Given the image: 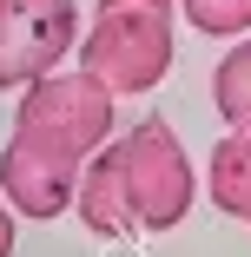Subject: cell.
Masks as SVG:
<instances>
[{
  "instance_id": "cell-2",
  "label": "cell",
  "mask_w": 251,
  "mask_h": 257,
  "mask_svg": "<svg viewBox=\"0 0 251 257\" xmlns=\"http://www.w3.org/2000/svg\"><path fill=\"white\" fill-rule=\"evenodd\" d=\"M172 7L179 0H93L79 66L113 92H152L172 66Z\"/></svg>"
},
{
  "instance_id": "cell-8",
  "label": "cell",
  "mask_w": 251,
  "mask_h": 257,
  "mask_svg": "<svg viewBox=\"0 0 251 257\" xmlns=\"http://www.w3.org/2000/svg\"><path fill=\"white\" fill-rule=\"evenodd\" d=\"M0 257H14V204L0 198Z\"/></svg>"
},
{
  "instance_id": "cell-6",
  "label": "cell",
  "mask_w": 251,
  "mask_h": 257,
  "mask_svg": "<svg viewBox=\"0 0 251 257\" xmlns=\"http://www.w3.org/2000/svg\"><path fill=\"white\" fill-rule=\"evenodd\" d=\"M212 106L225 125H251V40H238L212 73Z\"/></svg>"
},
{
  "instance_id": "cell-1",
  "label": "cell",
  "mask_w": 251,
  "mask_h": 257,
  "mask_svg": "<svg viewBox=\"0 0 251 257\" xmlns=\"http://www.w3.org/2000/svg\"><path fill=\"white\" fill-rule=\"evenodd\" d=\"M192 198H198V172L185 159L179 132L165 119H139L93 152L73 218L99 237H159L185 224Z\"/></svg>"
},
{
  "instance_id": "cell-3",
  "label": "cell",
  "mask_w": 251,
  "mask_h": 257,
  "mask_svg": "<svg viewBox=\"0 0 251 257\" xmlns=\"http://www.w3.org/2000/svg\"><path fill=\"white\" fill-rule=\"evenodd\" d=\"M93 165V152L46 132V125H20L14 119V139L0 152V198L14 204L20 218L46 224V218H66L73 198H79V178Z\"/></svg>"
},
{
  "instance_id": "cell-7",
  "label": "cell",
  "mask_w": 251,
  "mask_h": 257,
  "mask_svg": "<svg viewBox=\"0 0 251 257\" xmlns=\"http://www.w3.org/2000/svg\"><path fill=\"white\" fill-rule=\"evenodd\" d=\"M179 14L192 20V33H212V40L251 33V0H179Z\"/></svg>"
},
{
  "instance_id": "cell-4",
  "label": "cell",
  "mask_w": 251,
  "mask_h": 257,
  "mask_svg": "<svg viewBox=\"0 0 251 257\" xmlns=\"http://www.w3.org/2000/svg\"><path fill=\"white\" fill-rule=\"evenodd\" d=\"M79 53V0H0V92H27Z\"/></svg>"
},
{
  "instance_id": "cell-5",
  "label": "cell",
  "mask_w": 251,
  "mask_h": 257,
  "mask_svg": "<svg viewBox=\"0 0 251 257\" xmlns=\"http://www.w3.org/2000/svg\"><path fill=\"white\" fill-rule=\"evenodd\" d=\"M205 191L218 211H231L251 231V125H231L212 145V165H205Z\"/></svg>"
}]
</instances>
